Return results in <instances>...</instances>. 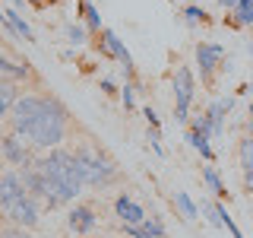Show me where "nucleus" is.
<instances>
[{
  "label": "nucleus",
  "mask_w": 253,
  "mask_h": 238,
  "mask_svg": "<svg viewBox=\"0 0 253 238\" xmlns=\"http://www.w3.org/2000/svg\"><path fill=\"white\" fill-rule=\"evenodd\" d=\"M35 169L42 172L44 181V203L47 206H63L70 200H76V194L83 190V175H79L76 156L67 149H51L47 156L35 159Z\"/></svg>",
  "instance_id": "nucleus-1"
},
{
  "label": "nucleus",
  "mask_w": 253,
  "mask_h": 238,
  "mask_svg": "<svg viewBox=\"0 0 253 238\" xmlns=\"http://www.w3.org/2000/svg\"><path fill=\"white\" fill-rule=\"evenodd\" d=\"M67 130H70V115L67 108H63V102L51 99V95H44L42 102V111H38V118L32 121V127L26 130V137L35 149H57L63 140H67Z\"/></svg>",
  "instance_id": "nucleus-2"
},
{
  "label": "nucleus",
  "mask_w": 253,
  "mask_h": 238,
  "mask_svg": "<svg viewBox=\"0 0 253 238\" xmlns=\"http://www.w3.org/2000/svg\"><path fill=\"white\" fill-rule=\"evenodd\" d=\"M76 165H79V175H83V184L89 187H108L111 181L117 178V165L108 153H101L98 146L92 143H83L76 146Z\"/></svg>",
  "instance_id": "nucleus-3"
},
{
  "label": "nucleus",
  "mask_w": 253,
  "mask_h": 238,
  "mask_svg": "<svg viewBox=\"0 0 253 238\" xmlns=\"http://www.w3.org/2000/svg\"><path fill=\"white\" fill-rule=\"evenodd\" d=\"M42 102H44V95H19V99H16V105L10 108L13 133L26 137V130L32 127V121L38 118V111H42Z\"/></svg>",
  "instance_id": "nucleus-4"
},
{
  "label": "nucleus",
  "mask_w": 253,
  "mask_h": 238,
  "mask_svg": "<svg viewBox=\"0 0 253 238\" xmlns=\"http://www.w3.org/2000/svg\"><path fill=\"white\" fill-rule=\"evenodd\" d=\"M174 121L177 124H190V102H193V73L187 67H177L174 73Z\"/></svg>",
  "instance_id": "nucleus-5"
},
{
  "label": "nucleus",
  "mask_w": 253,
  "mask_h": 238,
  "mask_svg": "<svg viewBox=\"0 0 253 238\" xmlns=\"http://www.w3.org/2000/svg\"><path fill=\"white\" fill-rule=\"evenodd\" d=\"M0 210H3V216L10 219L13 226H19V229L38 226V203H35V197H29V194H22V197H16V200L3 203Z\"/></svg>",
  "instance_id": "nucleus-6"
},
{
  "label": "nucleus",
  "mask_w": 253,
  "mask_h": 238,
  "mask_svg": "<svg viewBox=\"0 0 253 238\" xmlns=\"http://www.w3.org/2000/svg\"><path fill=\"white\" fill-rule=\"evenodd\" d=\"M0 159H3L6 165H13V169H29V165H35V159H32V153L26 149V140H22L19 133H3V137H0Z\"/></svg>",
  "instance_id": "nucleus-7"
},
{
  "label": "nucleus",
  "mask_w": 253,
  "mask_h": 238,
  "mask_svg": "<svg viewBox=\"0 0 253 238\" xmlns=\"http://www.w3.org/2000/svg\"><path fill=\"white\" fill-rule=\"evenodd\" d=\"M114 213H117V219L124 222V229H130V226H142V222H146L149 216H146V210H142V206L133 200L130 194H121L114 200Z\"/></svg>",
  "instance_id": "nucleus-8"
},
{
  "label": "nucleus",
  "mask_w": 253,
  "mask_h": 238,
  "mask_svg": "<svg viewBox=\"0 0 253 238\" xmlns=\"http://www.w3.org/2000/svg\"><path fill=\"white\" fill-rule=\"evenodd\" d=\"M101 48H105V54H108V58H117V60H121L124 73L130 76V70H133V58H130V51H126L124 42H121V38H117L111 29H101Z\"/></svg>",
  "instance_id": "nucleus-9"
},
{
  "label": "nucleus",
  "mask_w": 253,
  "mask_h": 238,
  "mask_svg": "<svg viewBox=\"0 0 253 238\" xmlns=\"http://www.w3.org/2000/svg\"><path fill=\"white\" fill-rule=\"evenodd\" d=\"M221 58H225V51H221V45H206L200 42L196 45V63H200V70H203V76L209 79L212 76V70L221 63Z\"/></svg>",
  "instance_id": "nucleus-10"
},
{
  "label": "nucleus",
  "mask_w": 253,
  "mask_h": 238,
  "mask_svg": "<svg viewBox=\"0 0 253 238\" xmlns=\"http://www.w3.org/2000/svg\"><path fill=\"white\" fill-rule=\"evenodd\" d=\"M22 194H26V184H22L19 169H13V172H3V175H0V206L10 203V200H16V197H22Z\"/></svg>",
  "instance_id": "nucleus-11"
},
{
  "label": "nucleus",
  "mask_w": 253,
  "mask_h": 238,
  "mask_svg": "<svg viewBox=\"0 0 253 238\" xmlns=\"http://www.w3.org/2000/svg\"><path fill=\"white\" fill-rule=\"evenodd\" d=\"M231 108H234V99H221V102H212L209 105V111H206V118H209V137H221L225 118H228Z\"/></svg>",
  "instance_id": "nucleus-12"
},
{
  "label": "nucleus",
  "mask_w": 253,
  "mask_h": 238,
  "mask_svg": "<svg viewBox=\"0 0 253 238\" xmlns=\"http://www.w3.org/2000/svg\"><path fill=\"white\" fill-rule=\"evenodd\" d=\"M70 229L73 232H79V235H85V232H92L95 229V222H98V216H95V210L92 206H85V203H76L73 210H70Z\"/></svg>",
  "instance_id": "nucleus-13"
},
{
  "label": "nucleus",
  "mask_w": 253,
  "mask_h": 238,
  "mask_svg": "<svg viewBox=\"0 0 253 238\" xmlns=\"http://www.w3.org/2000/svg\"><path fill=\"white\" fill-rule=\"evenodd\" d=\"M126 235H130V238H168L158 216H149L142 226H130V229H126Z\"/></svg>",
  "instance_id": "nucleus-14"
},
{
  "label": "nucleus",
  "mask_w": 253,
  "mask_h": 238,
  "mask_svg": "<svg viewBox=\"0 0 253 238\" xmlns=\"http://www.w3.org/2000/svg\"><path fill=\"white\" fill-rule=\"evenodd\" d=\"M32 76V70H29V63H13L10 58H0V79H26Z\"/></svg>",
  "instance_id": "nucleus-15"
},
{
  "label": "nucleus",
  "mask_w": 253,
  "mask_h": 238,
  "mask_svg": "<svg viewBox=\"0 0 253 238\" xmlns=\"http://www.w3.org/2000/svg\"><path fill=\"white\" fill-rule=\"evenodd\" d=\"M228 22H231V26H253V0H241V3L234 6V13L228 16Z\"/></svg>",
  "instance_id": "nucleus-16"
},
{
  "label": "nucleus",
  "mask_w": 253,
  "mask_h": 238,
  "mask_svg": "<svg viewBox=\"0 0 253 238\" xmlns=\"http://www.w3.org/2000/svg\"><path fill=\"white\" fill-rule=\"evenodd\" d=\"M187 140H190V146L196 149V153H203L206 159H215V153H212V146H209V137H206V133H200V130H193V127H190L187 130Z\"/></svg>",
  "instance_id": "nucleus-17"
},
{
  "label": "nucleus",
  "mask_w": 253,
  "mask_h": 238,
  "mask_svg": "<svg viewBox=\"0 0 253 238\" xmlns=\"http://www.w3.org/2000/svg\"><path fill=\"white\" fill-rule=\"evenodd\" d=\"M237 162L244 172H253V137L237 140Z\"/></svg>",
  "instance_id": "nucleus-18"
},
{
  "label": "nucleus",
  "mask_w": 253,
  "mask_h": 238,
  "mask_svg": "<svg viewBox=\"0 0 253 238\" xmlns=\"http://www.w3.org/2000/svg\"><path fill=\"white\" fill-rule=\"evenodd\" d=\"M203 181L209 184V190H212L215 197H225V194H228V190H225V181H221V175L212 169V165H203Z\"/></svg>",
  "instance_id": "nucleus-19"
},
{
  "label": "nucleus",
  "mask_w": 253,
  "mask_h": 238,
  "mask_svg": "<svg viewBox=\"0 0 253 238\" xmlns=\"http://www.w3.org/2000/svg\"><path fill=\"white\" fill-rule=\"evenodd\" d=\"M3 13H6V22L13 26V32H16V35H19V38H26V42H35V38H32V29H29V22L22 19L19 13H16V10H3Z\"/></svg>",
  "instance_id": "nucleus-20"
},
{
  "label": "nucleus",
  "mask_w": 253,
  "mask_h": 238,
  "mask_svg": "<svg viewBox=\"0 0 253 238\" xmlns=\"http://www.w3.org/2000/svg\"><path fill=\"white\" fill-rule=\"evenodd\" d=\"M79 10H83V19H85V26H89V32H101V16L89 0H79Z\"/></svg>",
  "instance_id": "nucleus-21"
},
{
  "label": "nucleus",
  "mask_w": 253,
  "mask_h": 238,
  "mask_svg": "<svg viewBox=\"0 0 253 238\" xmlns=\"http://www.w3.org/2000/svg\"><path fill=\"white\" fill-rule=\"evenodd\" d=\"M174 206L184 213V219H196V203L187 197V190H177V194H174Z\"/></svg>",
  "instance_id": "nucleus-22"
},
{
  "label": "nucleus",
  "mask_w": 253,
  "mask_h": 238,
  "mask_svg": "<svg viewBox=\"0 0 253 238\" xmlns=\"http://www.w3.org/2000/svg\"><path fill=\"white\" fill-rule=\"evenodd\" d=\"M16 99H19L16 86L10 83V79H0V102H3L6 108H13V105H16Z\"/></svg>",
  "instance_id": "nucleus-23"
},
{
  "label": "nucleus",
  "mask_w": 253,
  "mask_h": 238,
  "mask_svg": "<svg viewBox=\"0 0 253 238\" xmlns=\"http://www.w3.org/2000/svg\"><path fill=\"white\" fill-rule=\"evenodd\" d=\"M209 16H206V10H200V6H187L184 10V22L187 26H200V22H206Z\"/></svg>",
  "instance_id": "nucleus-24"
},
{
  "label": "nucleus",
  "mask_w": 253,
  "mask_h": 238,
  "mask_svg": "<svg viewBox=\"0 0 253 238\" xmlns=\"http://www.w3.org/2000/svg\"><path fill=\"white\" fill-rule=\"evenodd\" d=\"M0 238H32V235L19 226H10V229H0Z\"/></svg>",
  "instance_id": "nucleus-25"
},
{
  "label": "nucleus",
  "mask_w": 253,
  "mask_h": 238,
  "mask_svg": "<svg viewBox=\"0 0 253 238\" xmlns=\"http://www.w3.org/2000/svg\"><path fill=\"white\" fill-rule=\"evenodd\" d=\"M67 35H70V42H73V45H83V42H85V32L79 29V26H70Z\"/></svg>",
  "instance_id": "nucleus-26"
},
{
  "label": "nucleus",
  "mask_w": 253,
  "mask_h": 238,
  "mask_svg": "<svg viewBox=\"0 0 253 238\" xmlns=\"http://www.w3.org/2000/svg\"><path fill=\"white\" fill-rule=\"evenodd\" d=\"M121 99H124V105H126V111H130L133 105H136V99H133V86H130V83H126V86H124V92H121Z\"/></svg>",
  "instance_id": "nucleus-27"
},
{
  "label": "nucleus",
  "mask_w": 253,
  "mask_h": 238,
  "mask_svg": "<svg viewBox=\"0 0 253 238\" xmlns=\"http://www.w3.org/2000/svg\"><path fill=\"white\" fill-rule=\"evenodd\" d=\"M244 190L253 194V172H244Z\"/></svg>",
  "instance_id": "nucleus-28"
},
{
  "label": "nucleus",
  "mask_w": 253,
  "mask_h": 238,
  "mask_svg": "<svg viewBox=\"0 0 253 238\" xmlns=\"http://www.w3.org/2000/svg\"><path fill=\"white\" fill-rule=\"evenodd\" d=\"M218 3H221V6H228V10H234V6L241 3V0H218Z\"/></svg>",
  "instance_id": "nucleus-29"
},
{
  "label": "nucleus",
  "mask_w": 253,
  "mask_h": 238,
  "mask_svg": "<svg viewBox=\"0 0 253 238\" xmlns=\"http://www.w3.org/2000/svg\"><path fill=\"white\" fill-rule=\"evenodd\" d=\"M247 115H250V118H247V130H250V137H253V105H250Z\"/></svg>",
  "instance_id": "nucleus-30"
},
{
  "label": "nucleus",
  "mask_w": 253,
  "mask_h": 238,
  "mask_svg": "<svg viewBox=\"0 0 253 238\" xmlns=\"http://www.w3.org/2000/svg\"><path fill=\"white\" fill-rule=\"evenodd\" d=\"M6 111H10V108H6L3 102H0V121H3V118H10V115H6Z\"/></svg>",
  "instance_id": "nucleus-31"
},
{
  "label": "nucleus",
  "mask_w": 253,
  "mask_h": 238,
  "mask_svg": "<svg viewBox=\"0 0 253 238\" xmlns=\"http://www.w3.org/2000/svg\"><path fill=\"white\" fill-rule=\"evenodd\" d=\"M250 54H253V45H250Z\"/></svg>",
  "instance_id": "nucleus-32"
}]
</instances>
